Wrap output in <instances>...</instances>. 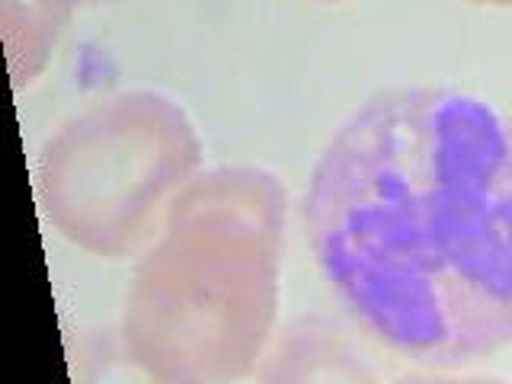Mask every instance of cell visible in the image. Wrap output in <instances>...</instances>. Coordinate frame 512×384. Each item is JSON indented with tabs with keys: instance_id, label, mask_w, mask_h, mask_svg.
Returning <instances> with one entry per match:
<instances>
[{
	"instance_id": "cell-5",
	"label": "cell",
	"mask_w": 512,
	"mask_h": 384,
	"mask_svg": "<svg viewBox=\"0 0 512 384\" xmlns=\"http://www.w3.org/2000/svg\"><path fill=\"white\" fill-rule=\"evenodd\" d=\"M74 7L77 0H4V42L16 90L42 74Z\"/></svg>"
},
{
	"instance_id": "cell-1",
	"label": "cell",
	"mask_w": 512,
	"mask_h": 384,
	"mask_svg": "<svg viewBox=\"0 0 512 384\" xmlns=\"http://www.w3.org/2000/svg\"><path fill=\"white\" fill-rule=\"evenodd\" d=\"M330 292L397 356L461 365L512 343V119L471 93H375L301 205Z\"/></svg>"
},
{
	"instance_id": "cell-2",
	"label": "cell",
	"mask_w": 512,
	"mask_h": 384,
	"mask_svg": "<svg viewBox=\"0 0 512 384\" xmlns=\"http://www.w3.org/2000/svg\"><path fill=\"white\" fill-rule=\"evenodd\" d=\"M285 189L260 167L196 173L141 253L122 343L144 375L176 384L244 378L279 311Z\"/></svg>"
},
{
	"instance_id": "cell-3",
	"label": "cell",
	"mask_w": 512,
	"mask_h": 384,
	"mask_svg": "<svg viewBox=\"0 0 512 384\" xmlns=\"http://www.w3.org/2000/svg\"><path fill=\"white\" fill-rule=\"evenodd\" d=\"M202 167L196 125L170 96L125 90L87 106L45 141L36 196L80 250L122 260L148 250Z\"/></svg>"
},
{
	"instance_id": "cell-4",
	"label": "cell",
	"mask_w": 512,
	"mask_h": 384,
	"mask_svg": "<svg viewBox=\"0 0 512 384\" xmlns=\"http://www.w3.org/2000/svg\"><path fill=\"white\" fill-rule=\"evenodd\" d=\"M260 378L276 381H372L375 368H368L362 349L324 317H301L288 327L276 349L269 352Z\"/></svg>"
},
{
	"instance_id": "cell-6",
	"label": "cell",
	"mask_w": 512,
	"mask_h": 384,
	"mask_svg": "<svg viewBox=\"0 0 512 384\" xmlns=\"http://www.w3.org/2000/svg\"><path fill=\"white\" fill-rule=\"evenodd\" d=\"M468 4H484V7H506L512 0H468Z\"/></svg>"
}]
</instances>
